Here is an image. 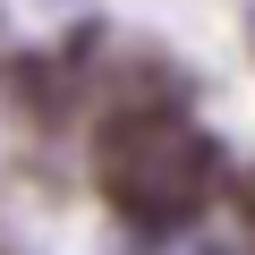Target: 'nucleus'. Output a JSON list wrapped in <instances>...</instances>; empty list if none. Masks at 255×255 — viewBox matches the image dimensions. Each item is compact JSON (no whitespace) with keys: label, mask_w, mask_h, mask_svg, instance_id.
I'll use <instances>...</instances> for the list:
<instances>
[{"label":"nucleus","mask_w":255,"mask_h":255,"mask_svg":"<svg viewBox=\"0 0 255 255\" xmlns=\"http://www.w3.org/2000/svg\"><path fill=\"white\" fill-rule=\"evenodd\" d=\"M94 187L128 213V221H145V230H179L213 204L221 187V153L213 136L170 111V102H128L94 128Z\"/></svg>","instance_id":"f257e3e1"},{"label":"nucleus","mask_w":255,"mask_h":255,"mask_svg":"<svg viewBox=\"0 0 255 255\" xmlns=\"http://www.w3.org/2000/svg\"><path fill=\"white\" fill-rule=\"evenodd\" d=\"M230 213H238V230H247V247H255V170L230 179Z\"/></svg>","instance_id":"f03ea898"}]
</instances>
